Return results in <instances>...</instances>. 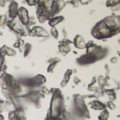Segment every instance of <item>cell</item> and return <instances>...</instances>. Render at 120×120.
Returning a JSON list of instances; mask_svg holds the SVG:
<instances>
[{
    "label": "cell",
    "instance_id": "cell-1",
    "mask_svg": "<svg viewBox=\"0 0 120 120\" xmlns=\"http://www.w3.org/2000/svg\"><path fill=\"white\" fill-rule=\"evenodd\" d=\"M91 33H92V36L98 40H106L107 38H112L113 36L118 34L119 32L111 30L105 26L103 21H100L94 26Z\"/></svg>",
    "mask_w": 120,
    "mask_h": 120
},
{
    "label": "cell",
    "instance_id": "cell-2",
    "mask_svg": "<svg viewBox=\"0 0 120 120\" xmlns=\"http://www.w3.org/2000/svg\"><path fill=\"white\" fill-rule=\"evenodd\" d=\"M103 23L105 24V26L110 28L111 30L119 32L120 28V17L116 15H109L107 17H105V19L102 20Z\"/></svg>",
    "mask_w": 120,
    "mask_h": 120
},
{
    "label": "cell",
    "instance_id": "cell-3",
    "mask_svg": "<svg viewBox=\"0 0 120 120\" xmlns=\"http://www.w3.org/2000/svg\"><path fill=\"white\" fill-rule=\"evenodd\" d=\"M18 21L22 24V26H26L29 22V13L28 10L24 7H21L18 9V14H17Z\"/></svg>",
    "mask_w": 120,
    "mask_h": 120
},
{
    "label": "cell",
    "instance_id": "cell-4",
    "mask_svg": "<svg viewBox=\"0 0 120 120\" xmlns=\"http://www.w3.org/2000/svg\"><path fill=\"white\" fill-rule=\"evenodd\" d=\"M18 4L16 1H11L9 4V8L8 11V19H16L17 18V14H18Z\"/></svg>",
    "mask_w": 120,
    "mask_h": 120
},
{
    "label": "cell",
    "instance_id": "cell-5",
    "mask_svg": "<svg viewBox=\"0 0 120 120\" xmlns=\"http://www.w3.org/2000/svg\"><path fill=\"white\" fill-rule=\"evenodd\" d=\"M74 98H75V107H76L77 111L79 113V115L84 112V111H86V109H88L86 102L84 101V99L81 98L80 95H74Z\"/></svg>",
    "mask_w": 120,
    "mask_h": 120
},
{
    "label": "cell",
    "instance_id": "cell-6",
    "mask_svg": "<svg viewBox=\"0 0 120 120\" xmlns=\"http://www.w3.org/2000/svg\"><path fill=\"white\" fill-rule=\"evenodd\" d=\"M96 61H98L96 56L90 53H86V55H83L81 57L77 59V62L81 65H90V64L95 63Z\"/></svg>",
    "mask_w": 120,
    "mask_h": 120
},
{
    "label": "cell",
    "instance_id": "cell-7",
    "mask_svg": "<svg viewBox=\"0 0 120 120\" xmlns=\"http://www.w3.org/2000/svg\"><path fill=\"white\" fill-rule=\"evenodd\" d=\"M16 52L15 50H14V48H11L8 45H3L0 48V56L5 57L6 56H15Z\"/></svg>",
    "mask_w": 120,
    "mask_h": 120
},
{
    "label": "cell",
    "instance_id": "cell-8",
    "mask_svg": "<svg viewBox=\"0 0 120 120\" xmlns=\"http://www.w3.org/2000/svg\"><path fill=\"white\" fill-rule=\"evenodd\" d=\"M72 43L74 44V45L77 49H86V43L85 42L82 36H80V35L75 36L74 40L72 41Z\"/></svg>",
    "mask_w": 120,
    "mask_h": 120
},
{
    "label": "cell",
    "instance_id": "cell-9",
    "mask_svg": "<svg viewBox=\"0 0 120 120\" xmlns=\"http://www.w3.org/2000/svg\"><path fill=\"white\" fill-rule=\"evenodd\" d=\"M90 107L94 110H104V109H106V105H105V103H103L102 101H99L98 99L94 100L93 102H90Z\"/></svg>",
    "mask_w": 120,
    "mask_h": 120
},
{
    "label": "cell",
    "instance_id": "cell-10",
    "mask_svg": "<svg viewBox=\"0 0 120 120\" xmlns=\"http://www.w3.org/2000/svg\"><path fill=\"white\" fill-rule=\"evenodd\" d=\"M35 32H36V37H39V38H47L49 37V33L44 28V27H41V26H34L33 27Z\"/></svg>",
    "mask_w": 120,
    "mask_h": 120
},
{
    "label": "cell",
    "instance_id": "cell-11",
    "mask_svg": "<svg viewBox=\"0 0 120 120\" xmlns=\"http://www.w3.org/2000/svg\"><path fill=\"white\" fill-rule=\"evenodd\" d=\"M64 19H65V17H64L63 15H56V16H54L50 20H48V25H49L51 27H56L58 24H60L61 22H63Z\"/></svg>",
    "mask_w": 120,
    "mask_h": 120
},
{
    "label": "cell",
    "instance_id": "cell-12",
    "mask_svg": "<svg viewBox=\"0 0 120 120\" xmlns=\"http://www.w3.org/2000/svg\"><path fill=\"white\" fill-rule=\"evenodd\" d=\"M15 120H26L25 109L22 106H17L15 110Z\"/></svg>",
    "mask_w": 120,
    "mask_h": 120
},
{
    "label": "cell",
    "instance_id": "cell-13",
    "mask_svg": "<svg viewBox=\"0 0 120 120\" xmlns=\"http://www.w3.org/2000/svg\"><path fill=\"white\" fill-rule=\"evenodd\" d=\"M72 74H73V70H72V69H68V70L66 71V73H65V75H64V78H63L62 82L60 84V86H61L62 87H65L68 84L70 78H71Z\"/></svg>",
    "mask_w": 120,
    "mask_h": 120
},
{
    "label": "cell",
    "instance_id": "cell-14",
    "mask_svg": "<svg viewBox=\"0 0 120 120\" xmlns=\"http://www.w3.org/2000/svg\"><path fill=\"white\" fill-rule=\"evenodd\" d=\"M33 80H34V82H35L36 86H42V85H44V84L46 82V78H45V75H37L33 78Z\"/></svg>",
    "mask_w": 120,
    "mask_h": 120
},
{
    "label": "cell",
    "instance_id": "cell-15",
    "mask_svg": "<svg viewBox=\"0 0 120 120\" xmlns=\"http://www.w3.org/2000/svg\"><path fill=\"white\" fill-rule=\"evenodd\" d=\"M58 50L59 52L63 55V56H66L68 55L69 52H71V47L70 45H58Z\"/></svg>",
    "mask_w": 120,
    "mask_h": 120
},
{
    "label": "cell",
    "instance_id": "cell-16",
    "mask_svg": "<svg viewBox=\"0 0 120 120\" xmlns=\"http://www.w3.org/2000/svg\"><path fill=\"white\" fill-rule=\"evenodd\" d=\"M104 93L105 95L110 98V101H113L114 99L116 98V91L113 88H110V89H104Z\"/></svg>",
    "mask_w": 120,
    "mask_h": 120
},
{
    "label": "cell",
    "instance_id": "cell-17",
    "mask_svg": "<svg viewBox=\"0 0 120 120\" xmlns=\"http://www.w3.org/2000/svg\"><path fill=\"white\" fill-rule=\"evenodd\" d=\"M97 79H98V85H99V87L100 88H104V86H105V85H107V81L105 80V76H103V75H99L97 77Z\"/></svg>",
    "mask_w": 120,
    "mask_h": 120
},
{
    "label": "cell",
    "instance_id": "cell-18",
    "mask_svg": "<svg viewBox=\"0 0 120 120\" xmlns=\"http://www.w3.org/2000/svg\"><path fill=\"white\" fill-rule=\"evenodd\" d=\"M31 49H32V45L30 43H26L25 46H24V50H23V54H24V56L26 57L31 52Z\"/></svg>",
    "mask_w": 120,
    "mask_h": 120
},
{
    "label": "cell",
    "instance_id": "cell-19",
    "mask_svg": "<svg viewBox=\"0 0 120 120\" xmlns=\"http://www.w3.org/2000/svg\"><path fill=\"white\" fill-rule=\"evenodd\" d=\"M108 118H109V112L106 109L102 110L100 115L98 116V120H108Z\"/></svg>",
    "mask_w": 120,
    "mask_h": 120
},
{
    "label": "cell",
    "instance_id": "cell-20",
    "mask_svg": "<svg viewBox=\"0 0 120 120\" xmlns=\"http://www.w3.org/2000/svg\"><path fill=\"white\" fill-rule=\"evenodd\" d=\"M8 21V16L7 14L4 15H0V26H5L7 25V23Z\"/></svg>",
    "mask_w": 120,
    "mask_h": 120
},
{
    "label": "cell",
    "instance_id": "cell-21",
    "mask_svg": "<svg viewBox=\"0 0 120 120\" xmlns=\"http://www.w3.org/2000/svg\"><path fill=\"white\" fill-rule=\"evenodd\" d=\"M50 35L52 36L54 38H58V37H59V32H58V30L56 29V27H52L51 28V31H50Z\"/></svg>",
    "mask_w": 120,
    "mask_h": 120
},
{
    "label": "cell",
    "instance_id": "cell-22",
    "mask_svg": "<svg viewBox=\"0 0 120 120\" xmlns=\"http://www.w3.org/2000/svg\"><path fill=\"white\" fill-rule=\"evenodd\" d=\"M60 45H70L72 44V41L68 38H63L61 41L59 42Z\"/></svg>",
    "mask_w": 120,
    "mask_h": 120
},
{
    "label": "cell",
    "instance_id": "cell-23",
    "mask_svg": "<svg viewBox=\"0 0 120 120\" xmlns=\"http://www.w3.org/2000/svg\"><path fill=\"white\" fill-rule=\"evenodd\" d=\"M56 66H57V63H51V64H49V66L47 68V72L48 73H53L54 69L56 68Z\"/></svg>",
    "mask_w": 120,
    "mask_h": 120
},
{
    "label": "cell",
    "instance_id": "cell-24",
    "mask_svg": "<svg viewBox=\"0 0 120 120\" xmlns=\"http://www.w3.org/2000/svg\"><path fill=\"white\" fill-rule=\"evenodd\" d=\"M17 41H18V49L20 50V52H23V50H24V46H25V42H24V40H23L22 38H19V39H17Z\"/></svg>",
    "mask_w": 120,
    "mask_h": 120
},
{
    "label": "cell",
    "instance_id": "cell-25",
    "mask_svg": "<svg viewBox=\"0 0 120 120\" xmlns=\"http://www.w3.org/2000/svg\"><path fill=\"white\" fill-rule=\"evenodd\" d=\"M68 4V1H57V5H58V11H61L63 8H65V6Z\"/></svg>",
    "mask_w": 120,
    "mask_h": 120
},
{
    "label": "cell",
    "instance_id": "cell-26",
    "mask_svg": "<svg viewBox=\"0 0 120 120\" xmlns=\"http://www.w3.org/2000/svg\"><path fill=\"white\" fill-rule=\"evenodd\" d=\"M25 84L27 86H29V87H33V86H36V85H35V82H34V80H33V78H29V79H26V82Z\"/></svg>",
    "mask_w": 120,
    "mask_h": 120
},
{
    "label": "cell",
    "instance_id": "cell-27",
    "mask_svg": "<svg viewBox=\"0 0 120 120\" xmlns=\"http://www.w3.org/2000/svg\"><path fill=\"white\" fill-rule=\"evenodd\" d=\"M105 105H106V107H108V108L111 109V110H114V109L116 108V105H115V103H114L113 101H108V102L105 104Z\"/></svg>",
    "mask_w": 120,
    "mask_h": 120
},
{
    "label": "cell",
    "instance_id": "cell-28",
    "mask_svg": "<svg viewBox=\"0 0 120 120\" xmlns=\"http://www.w3.org/2000/svg\"><path fill=\"white\" fill-rule=\"evenodd\" d=\"M118 4H119V1L118 0H116V1H107L105 3L106 7H109V8H112V7L116 6V5H118Z\"/></svg>",
    "mask_w": 120,
    "mask_h": 120
},
{
    "label": "cell",
    "instance_id": "cell-29",
    "mask_svg": "<svg viewBox=\"0 0 120 120\" xmlns=\"http://www.w3.org/2000/svg\"><path fill=\"white\" fill-rule=\"evenodd\" d=\"M41 94H43L44 96L49 95V94H50V89H48L46 86H42V89H41Z\"/></svg>",
    "mask_w": 120,
    "mask_h": 120
},
{
    "label": "cell",
    "instance_id": "cell-30",
    "mask_svg": "<svg viewBox=\"0 0 120 120\" xmlns=\"http://www.w3.org/2000/svg\"><path fill=\"white\" fill-rule=\"evenodd\" d=\"M26 3H27V5H29L30 7L38 6V1H36V0H28V1H26Z\"/></svg>",
    "mask_w": 120,
    "mask_h": 120
},
{
    "label": "cell",
    "instance_id": "cell-31",
    "mask_svg": "<svg viewBox=\"0 0 120 120\" xmlns=\"http://www.w3.org/2000/svg\"><path fill=\"white\" fill-rule=\"evenodd\" d=\"M60 61V58L58 57H52V58H49V59L47 60V62L49 63V64H51V63H59Z\"/></svg>",
    "mask_w": 120,
    "mask_h": 120
},
{
    "label": "cell",
    "instance_id": "cell-32",
    "mask_svg": "<svg viewBox=\"0 0 120 120\" xmlns=\"http://www.w3.org/2000/svg\"><path fill=\"white\" fill-rule=\"evenodd\" d=\"M8 119H9V120H15V111L8 112Z\"/></svg>",
    "mask_w": 120,
    "mask_h": 120
},
{
    "label": "cell",
    "instance_id": "cell-33",
    "mask_svg": "<svg viewBox=\"0 0 120 120\" xmlns=\"http://www.w3.org/2000/svg\"><path fill=\"white\" fill-rule=\"evenodd\" d=\"M99 88H100L99 86H88V87H87V89L92 92H97Z\"/></svg>",
    "mask_w": 120,
    "mask_h": 120
},
{
    "label": "cell",
    "instance_id": "cell-34",
    "mask_svg": "<svg viewBox=\"0 0 120 120\" xmlns=\"http://www.w3.org/2000/svg\"><path fill=\"white\" fill-rule=\"evenodd\" d=\"M68 3H69V4H71V5H73V7H75V8H76L78 5H79V1L78 0H76V1H69V2H68Z\"/></svg>",
    "mask_w": 120,
    "mask_h": 120
},
{
    "label": "cell",
    "instance_id": "cell-35",
    "mask_svg": "<svg viewBox=\"0 0 120 120\" xmlns=\"http://www.w3.org/2000/svg\"><path fill=\"white\" fill-rule=\"evenodd\" d=\"M111 9H112L113 12H117V11H119V9H120L119 4H118V5H116V6H114V7H112Z\"/></svg>",
    "mask_w": 120,
    "mask_h": 120
},
{
    "label": "cell",
    "instance_id": "cell-36",
    "mask_svg": "<svg viewBox=\"0 0 120 120\" xmlns=\"http://www.w3.org/2000/svg\"><path fill=\"white\" fill-rule=\"evenodd\" d=\"M74 83H75V85H79V84L81 83V79H80L79 77L75 76V78H74Z\"/></svg>",
    "mask_w": 120,
    "mask_h": 120
},
{
    "label": "cell",
    "instance_id": "cell-37",
    "mask_svg": "<svg viewBox=\"0 0 120 120\" xmlns=\"http://www.w3.org/2000/svg\"><path fill=\"white\" fill-rule=\"evenodd\" d=\"M97 81H98V79H97V76H94V77L92 78V81H91V83H90L88 86H95V84L97 83Z\"/></svg>",
    "mask_w": 120,
    "mask_h": 120
},
{
    "label": "cell",
    "instance_id": "cell-38",
    "mask_svg": "<svg viewBox=\"0 0 120 120\" xmlns=\"http://www.w3.org/2000/svg\"><path fill=\"white\" fill-rule=\"evenodd\" d=\"M117 60H118V57H116V56H113L110 61H111L112 64H116V63L117 62Z\"/></svg>",
    "mask_w": 120,
    "mask_h": 120
},
{
    "label": "cell",
    "instance_id": "cell-39",
    "mask_svg": "<svg viewBox=\"0 0 120 120\" xmlns=\"http://www.w3.org/2000/svg\"><path fill=\"white\" fill-rule=\"evenodd\" d=\"M6 4H7V1H0V7L4 8L6 6Z\"/></svg>",
    "mask_w": 120,
    "mask_h": 120
},
{
    "label": "cell",
    "instance_id": "cell-40",
    "mask_svg": "<svg viewBox=\"0 0 120 120\" xmlns=\"http://www.w3.org/2000/svg\"><path fill=\"white\" fill-rule=\"evenodd\" d=\"M79 4H83V5H87V4H89V1H79Z\"/></svg>",
    "mask_w": 120,
    "mask_h": 120
},
{
    "label": "cell",
    "instance_id": "cell-41",
    "mask_svg": "<svg viewBox=\"0 0 120 120\" xmlns=\"http://www.w3.org/2000/svg\"><path fill=\"white\" fill-rule=\"evenodd\" d=\"M0 120H5V117H4V116L2 114H0Z\"/></svg>",
    "mask_w": 120,
    "mask_h": 120
},
{
    "label": "cell",
    "instance_id": "cell-42",
    "mask_svg": "<svg viewBox=\"0 0 120 120\" xmlns=\"http://www.w3.org/2000/svg\"><path fill=\"white\" fill-rule=\"evenodd\" d=\"M3 104H4V101H3V100L0 98V105H3Z\"/></svg>",
    "mask_w": 120,
    "mask_h": 120
},
{
    "label": "cell",
    "instance_id": "cell-43",
    "mask_svg": "<svg viewBox=\"0 0 120 120\" xmlns=\"http://www.w3.org/2000/svg\"><path fill=\"white\" fill-rule=\"evenodd\" d=\"M45 120H51V119H50V118H49V117H46V116H45Z\"/></svg>",
    "mask_w": 120,
    "mask_h": 120
}]
</instances>
